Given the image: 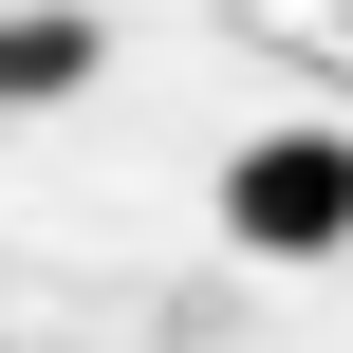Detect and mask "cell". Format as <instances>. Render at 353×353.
<instances>
[{
	"label": "cell",
	"mask_w": 353,
	"mask_h": 353,
	"mask_svg": "<svg viewBox=\"0 0 353 353\" xmlns=\"http://www.w3.org/2000/svg\"><path fill=\"white\" fill-rule=\"evenodd\" d=\"M223 242H242V261H335L353 242V130H316V112L242 130V149H223Z\"/></svg>",
	"instance_id": "obj_1"
},
{
	"label": "cell",
	"mask_w": 353,
	"mask_h": 353,
	"mask_svg": "<svg viewBox=\"0 0 353 353\" xmlns=\"http://www.w3.org/2000/svg\"><path fill=\"white\" fill-rule=\"evenodd\" d=\"M56 74H93V19H0V93H56Z\"/></svg>",
	"instance_id": "obj_2"
}]
</instances>
